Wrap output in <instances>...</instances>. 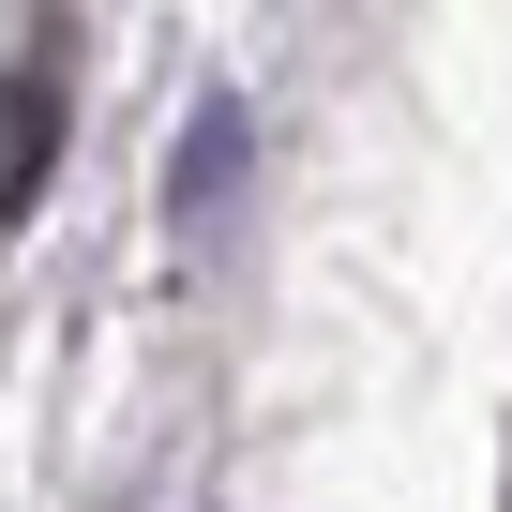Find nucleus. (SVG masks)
Here are the masks:
<instances>
[{"instance_id": "nucleus-1", "label": "nucleus", "mask_w": 512, "mask_h": 512, "mask_svg": "<svg viewBox=\"0 0 512 512\" xmlns=\"http://www.w3.org/2000/svg\"><path fill=\"white\" fill-rule=\"evenodd\" d=\"M61 166V76L46 61H0V226H16Z\"/></svg>"}, {"instance_id": "nucleus-2", "label": "nucleus", "mask_w": 512, "mask_h": 512, "mask_svg": "<svg viewBox=\"0 0 512 512\" xmlns=\"http://www.w3.org/2000/svg\"><path fill=\"white\" fill-rule=\"evenodd\" d=\"M241 151H256V136H241V106L211 91V106L181 121V166H166V226H211V211H226V181H241Z\"/></svg>"}]
</instances>
